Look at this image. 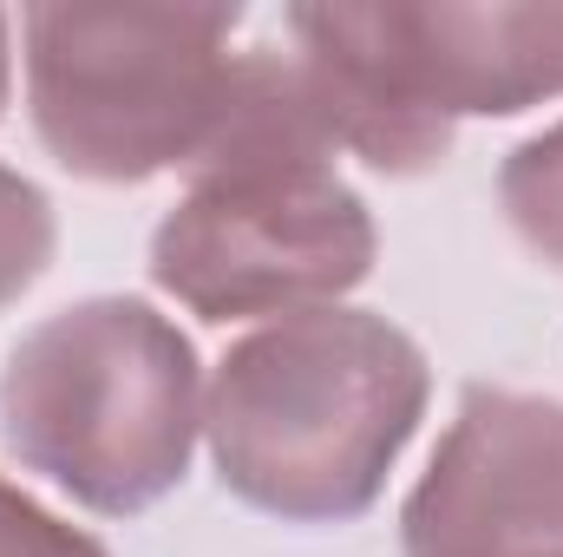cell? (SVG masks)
<instances>
[{"label":"cell","mask_w":563,"mask_h":557,"mask_svg":"<svg viewBox=\"0 0 563 557\" xmlns=\"http://www.w3.org/2000/svg\"><path fill=\"white\" fill-rule=\"evenodd\" d=\"M282 33L334 151L380 177L445 164L459 119H518L563 99V7H288Z\"/></svg>","instance_id":"cell-3"},{"label":"cell","mask_w":563,"mask_h":557,"mask_svg":"<svg viewBox=\"0 0 563 557\" xmlns=\"http://www.w3.org/2000/svg\"><path fill=\"white\" fill-rule=\"evenodd\" d=\"M7 92H13V53H7V13H0V119H7Z\"/></svg>","instance_id":"cell-10"},{"label":"cell","mask_w":563,"mask_h":557,"mask_svg":"<svg viewBox=\"0 0 563 557\" xmlns=\"http://www.w3.org/2000/svg\"><path fill=\"white\" fill-rule=\"evenodd\" d=\"M26 112L59 171H197L236 92L243 7H26Z\"/></svg>","instance_id":"cell-5"},{"label":"cell","mask_w":563,"mask_h":557,"mask_svg":"<svg viewBox=\"0 0 563 557\" xmlns=\"http://www.w3.org/2000/svg\"><path fill=\"white\" fill-rule=\"evenodd\" d=\"M380 230L334 171V139L295 46H250L217 144L151 230V282L197 321L334 308L374 276Z\"/></svg>","instance_id":"cell-1"},{"label":"cell","mask_w":563,"mask_h":557,"mask_svg":"<svg viewBox=\"0 0 563 557\" xmlns=\"http://www.w3.org/2000/svg\"><path fill=\"white\" fill-rule=\"evenodd\" d=\"M203 433L190 335L139 295H92L26 328L0 368V439L99 518L170 499Z\"/></svg>","instance_id":"cell-4"},{"label":"cell","mask_w":563,"mask_h":557,"mask_svg":"<svg viewBox=\"0 0 563 557\" xmlns=\"http://www.w3.org/2000/svg\"><path fill=\"white\" fill-rule=\"evenodd\" d=\"M432 401L426 348L374 308L263 321L217 361L203 439L217 479L282 525L374 512Z\"/></svg>","instance_id":"cell-2"},{"label":"cell","mask_w":563,"mask_h":557,"mask_svg":"<svg viewBox=\"0 0 563 557\" xmlns=\"http://www.w3.org/2000/svg\"><path fill=\"white\" fill-rule=\"evenodd\" d=\"M498 204H505V223L525 237V250L563 270V119L505 151Z\"/></svg>","instance_id":"cell-7"},{"label":"cell","mask_w":563,"mask_h":557,"mask_svg":"<svg viewBox=\"0 0 563 557\" xmlns=\"http://www.w3.org/2000/svg\"><path fill=\"white\" fill-rule=\"evenodd\" d=\"M400 557H563V401L472 381L400 505Z\"/></svg>","instance_id":"cell-6"},{"label":"cell","mask_w":563,"mask_h":557,"mask_svg":"<svg viewBox=\"0 0 563 557\" xmlns=\"http://www.w3.org/2000/svg\"><path fill=\"white\" fill-rule=\"evenodd\" d=\"M0 557H112V551L92 532H79L73 518L46 512L13 479H0Z\"/></svg>","instance_id":"cell-9"},{"label":"cell","mask_w":563,"mask_h":557,"mask_svg":"<svg viewBox=\"0 0 563 557\" xmlns=\"http://www.w3.org/2000/svg\"><path fill=\"white\" fill-rule=\"evenodd\" d=\"M53 250H59L53 197L33 177H20L13 164H0V308H13L53 270Z\"/></svg>","instance_id":"cell-8"}]
</instances>
